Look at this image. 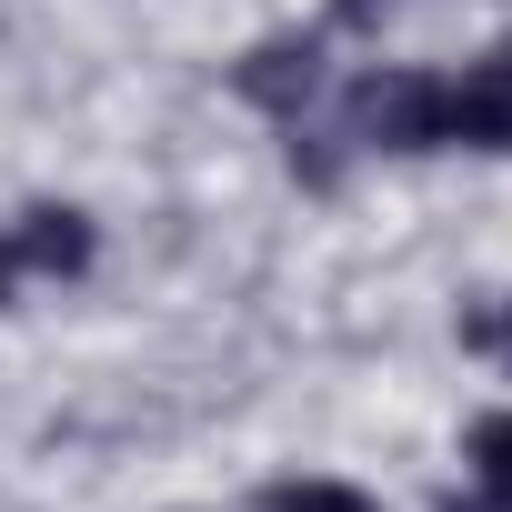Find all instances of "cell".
Masks as SVG:
<instances>
[{"instance_id":"obj_1","label":"cell","mask_w":512,"mask_h":512,"mask_svg":"<svg viewBox=\"0 0 512 512\" xmlns=\"http://www.w3.org/2000/svg\"><path fill=\"white\" fill-rule=\"evenodd\" d=\"M352 151H492L512 161V41L462 71H362L342 91Z\"/></svg>"},{"instance_id":"obj_2","label":"cell","mask_w":512,"mask_h":512,"mask_svg":"<svg viewBox=\"0 0 512 512\" xmlns=\"http://www.w3.org/2000/svg\"><path fill=\"white\" fill-rule=\"evenodd\" d=\"M231 81H241V101H262V111H282V121L302 131V111H312V91H322V41H262Z\"/></svg>"},{"instance_id":"obj_3","label":"cell","mask_w":512,"mask_h":512,"mask_svg":"<svg viewBox=\"0 0 512 512\" xmlns=\"http://www.w3.org/2000/svg\"><path fill=\"white\" fill-rule=\"evenodd\" d=\"M11 262H21V272H61V282H71V272H91V221L41 201V211L11 231Z\"/></svg>"},{"instance_id":"obj_4","label":"cell","mask_w":512,"mask_h":512,"mask_svg":"<svg viewBox=\"0 0 512 512\" xmlns=\"http://www.w3.org/2000/svg\"><path fill=\"white\" fill-rule=\"evenodd\" d=\"M462 352L492 362V372H512V292H482V302L462 312Z\"/></svg>"},{"instance_id":"obj_5","label":"cell","mask_w":512,"mask_h":512,"mask_svg":"<svg viewBox=\"0 0 512 512\" xmlns=\"http://www.w3.org/2000/svg\"><path fill=\"white\" fill-rule=\"evenodd\" d=\"M472 472H482V492L512 512V412H482V422H472Z\"/></svg>"},{"instance_id":"obj_6","label":"cell","mask_w":512,"mask_h":512,"mask_svg":"<svg viewBox=\"0 0 512 512\" xmlns=\"http://www.w3.org/2000/svg\"><path fill=\"white\" fill-rule=\"evenodd\" d=\"M272 512H372V492H352V482H282Z\"/></svg>"},{"instance_id":"obj_7","label":"cell","mask_w":512,"mask_h":512,"mask_svg":"<svg viewBox=\"0 0 512 512\" xmlns=\"http://www.w3.org/2000/svg\"><path fill=\"white\" fill-rule=\"evenodd\" d=\"M382 11H402V0H332V31H372Z\"/></svg>"},{"instance_id":"obj_8","label":"cell","mask_w":512,"mask_h":512,"mask_svg":"<svg viewBox=\"0 0 512 512\" xmlns=\"http://www.w3.org/2000/svg\"><path fill=\"white\" fill-rule=\"evenodd\" d=\"M11 272H21V262H11V231H0V302H11Z\"/></svg>"},{"instance_id":"obj_9","label":"cell","mask_w":512,"mask_h":512,"mask_svg":"<svg viewBox=\"0 0 512 512\" xmlns=\"http://www.w3.org/2000/svg\"><path fill=\"white\" fill-rule=\"evenodd\" d=\"M442 512H502V502H492V492H472V502H442Z\"/></svg>"}]
</instances>
